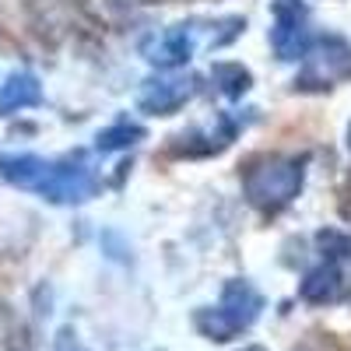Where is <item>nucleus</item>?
<instances>
[{
    "label": "nucleus",
    "instance_id": "9b49d317",
    "mask_svg": "<svg viewBox=\"0 0 351 351\" xmlns=\"http://www.w3.org/2000/svg\"><path fill=\"white\" fill-rule=\"evenodd\" d=\"M211 81L221 88L228 99H243L250 88H253V74L243 67V64H232V60H221L211 67Z\"/></svg>",
    "mask_w": 351,
    "mask_h": 351
},
{
    "label": "nucleus",
    "instance_id": "4468645a",
    "mask_svg": "<svg viewBox=\"0 0 351 351\" xmlns=\"http://www.w3.org/2000/svg\"><path fill=\"white\" fill-rule=\"evenodd\" d=\"M316 246L330 263L351 260V236H344V232H337V228H319L316 232Z\"/></svg>",
    "mask_w": 351,
    "mask_h": 351
},
{
    "label": "nucleus",
    "instance_id": "dca6fc26",
    "mask_svg": "<svg viewBox=\"0 0 351 351\" xmlns=\"http://www.w3.org/2000/svg\"><path fill=\"white\" fill-rule=\"evenodd\" d=\"M53 351H88V348L81 344V337H77L71 327H64L60 334H56V344H53Z\"/></svg>",
    "mask_w": 351,
    "mask_h": 351
},
{
    "label": "nucleus",
    "instance_id": "ddd939ff",
    "mask_svg": "<svg viewBox=\"0 0 351 351\" xmlns=\"http://www.w3.org/2000/svg\"><path fill=\"white\" fill-rule=\"evenodd\" d=\"M144 141V127L137 123H116V127H106L99 134V152H120V148H130V144Z\"/></svg>",
    "mask_w": 351,
    "mask_h": 351
},
{
    "label": "nucleus",
    "instance_id": "f3484780",
    "mask_svg": "<svg viewBox=\"0 0 351 351\" xmlns=\"http://www.w3.org/2000/svg\"><path fill=\"white\" fill-rule=\"evenodd\" d=\"M243 351H267V348H260V344H250V348H243Z\"/></svg>",
    "mask_w": 351,
    "mask_h": 351
},
{
    "label": "nucleus",
    "instance_id": "f257e3e1",
    "mask_svg": "<svg viewBox=\"0 0 351 351\" xmlns=\"http://www.w3.org/2000/svg\"><path fill=\"white\" fill-rule=\"evenodd\" d=\"M246 197L263 211H278L291 204L302 190V162L299 158H263L246 172Z\"/></svg>",
    "mask_w": 351,
    "mask_h": 351
},
{
    "label": "nucleus",
    "instance_id": "20e7f679",
    "mask_svg": "<svg viewBox=\"0 0 351 351\" xmlns=\"http://www.w3.org/2000/svg\"><path fill=\"white\" fill-rule=\"evenodd\" d=\"M39 190L53 204H81L99 190V183H95L92 169H84V165H49Z\"/></svg>",
    "mask_w": 351,
    "mask_h": 351
},
{
    "label": "nucleus",
    "instance_id": "a211bd4d",
    "mask_svg": "<svg viewBox=\"0 0 351 351\" xmlns=\"http://www.w3.org/2000/svg\"><path fill=\"white\" fill-rule=\"evenodd\" d=\"M348 144H351V127H348Z\"/></svg>",
    "mask_w": 351,
    "mask_h": 351
},
{
    "label": "nucleus",
    "instance_id": "f03ea898",
    "mask_svg": "<svg viewBox=\"0 0 351 351\" xmlns=\"http://www.w3.org/2000/svg\"><path fill=\"white\" fill-rule=\"evenodd\" d=\"M306 56L309 60L295 77V88H302V92H319V88H330L341 77H351V46L337 36H324Z\"/></svg>",
    "mask_w": 351,
    "mask_h": 351
},
{
    "label": "nucleus",
    "instance_id": "2eb2a0df",
    "mask_svg": "<svg viewBox=\"0 0 351 351\" xmlns=\"http://www.w3.org/2000/svg\"><path fill=\"white\" fill-rule=\"evenodd\" d=\"M4 351H36V334H32V327L18 324V327L4 337Z\"/></svg>",
    "mask_w": 351,
    "mask_h": 351
},
{
    "label": "nucleus",
    "instance_id": "6e6552de",
    "mask_svg": "<svg viewBox=\"0 0 351 351\" xmlns=\"http://www.w3.org/2000/svg\"><path fill=\"white\" fill-rule=\"evenodd\" d=\"M341 271H337V263H330V260H324L319 267H313L306 278H302V285H299V295L306 299V302H313V306H324V302H334L337 295H341Z\"/></svg>",
    "mask_w": 351,
    "mask_h": 351
},
{
    "label": "nucleus",
    "instance_id": "423d86ee",
    "mask_svg": "<svg viewBox=\"0 0 351 351\" xmlns=\"http://www.w3.org/2000/svg\"><path fill=\"white\" fill-rule=\"evenodd\" d=\"M141 53H144V60H148V64L172 71V67H183L193 56V39L183 32V28H169V32H158V36L144 39Z\"/></svg>",
    "mask_w": 351,
    "mask_h": 351
},
{
    "label": "nucleus",
    "instance_id": "f8f14e48",
    "mask_svg": "<svg viewBox=\"0 0 351 351\" xmlns=\"http://www.w3.org/2000/svg\"><path fill=\"white\" fill-rule=\"evenodd\" d=\"M193 324H197V330L208 337V341H232V337L243 330L221 306H218V309H200V313L193 316Z\"/></svg>",
    "mask_w": 351,
    "mask_h": 351
},
{
    "label": "nucleus",
    "instance_id": "1a4fd4ad",
    "mask_svg": "<svg viewBox=\"0 0 351 351\" xmlns=\"http://www.w3.org/2000/svg\"><path fill=\"white\" fill-rule=\"evenodd\" d=\"M46 172L49 165L36 155H8V158H0V176L18 186H43L46 180Z\"/></svg>",
    "mask_w": 351,
    "mask_h": 351
},
{
    "label": "nucleus",
    "instance_id": "7ed1b4c3",
    "mask_svg": "<svg viewBox=\"0 0 351 351\" xmlns=\"http://www.w3.org/2000/svg\"><path fill=\"white\" fill-rule=\"evenodd\" d=\"M274 28H271V46L281 60H299L309 53V28H306V4L302 0H274Z\"/></svg>",
    "mask_w": 351,
    "mask_h": 351
},
{
    "label": "nucleus",
    "instance_id": "0eeeda50",
    "mask_svg": "<svg viewBox=\"0 0 351 351\" xmlns=\"http://www.w3.org/2000/svg\"><path fill=\"white\" fill-rule=\"evenodd\" d=\"M221 309L236 319L239 327H250L263 309V299L250 281H228L225 291H221Z\"/></svg>",
    "mask_w": 351,
    "mask_h": 351
},
{
    "label": "nucleus",
    "instance_id": "9d476101",
    "mask_svg": "<svg viewBox=\"0 0 351 351\" xmlns=\"http://www.w3.org/2000/svg\"><path fill=\"white\" fill-rule=\"evenodd\" d=\"M43 99V88L32 74H14L4 88H0V109H21V106H36Z\"/></svg>",
    "mask_w": 351,
    "mask_h": 351
},
{
    "label": "nucleus",
    "instance_id": "39448f33",
    "mask_svg": "<svg viewBox=\"0 0 351 351\" xmlns=\"http://www.w3.org/2000/svg\"><path fill=\"white\" fill-rule=\"evenodd\" d=\"M197 92L193 77H165V81H148L141 92V109L152 116H172L190 95Z\"/></svg>",
    "mask_w": 351,
    "mask_h": 351
}]
</instances>
